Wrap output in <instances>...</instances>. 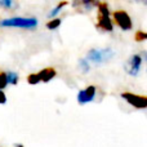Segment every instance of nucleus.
I'll return each mask as SVG.
<instances>
[{"label": "nucleus", "instance_id": "f257e3e1", "mask_svg": "<svg viewBox=\"0 0 147 147\" xmlns=\"http://www.w3.org/2000/svg\"><path fill=\"white\" fill-rule=\"evenodd\" d=\"M97 28L102 31H112L114 21L110 17V9L107 3H98V17H97Z\"/></svg>", "mask_w": 147, "mask_h": 147}, {"label": "nucleus", "instance_id": "f03ea898", "mask_svg": "<svg viewBox=\"0 0 147 147\" xmlns=\"http://www.w3.org/2000/svg\"><path fill=\"white\" fill-rule=\"evenodd\" d=\"M38 26L36 18H26V17H13L0 21V27H20V28H35Z\"/></svg>", "mask_w": 147, "mask_h": 147}, {"label": "nucleus", "instance_id": "7ed1b4c3", "mask_svg": "<svg viewBox=\"0 0 147 147\" xmlns=\"http://www.w3.org/2000/svg\"><path fill=\"white\" fill-rule=\"evenodd\" d=\"M114 57V52L112 49H90L86 54V59H89L93 63H103L107 62Z\"/></svg>", "mask_w": 147, "mask_h": 147}, {"label": "nucleus", "instance_id": "20e7f679", "mask_svg": "<svg viewBox=\"0 0 147 147\" xmlns=\"http://www.w3.org/2000/svg\"><path fill=\"white\" fill-rule=\"evenodd\" d=\"M112 20L123 31H129L133 28L132 18H130V16L125 10H121V9L115 10L112 13Z\"/></svg>", "mask_w": 147, "mask_h": 147}, {"label": "nucleus", "instance_id": "39448f33", "mask_svg": "<svg viewBox=\"0 0 147 147\" xmlns=\"http://www.w3.org/2000/svg\"><path fill=\"white\" fill-rule=\"evenodd\" d=\"M121 98H124L130 106L136 107V109H147V97L145 96H138V94L130 93V92H124L121 93Z\"/></svg>", "mask_w": 147, "mask_h": 147}, {"label": "nucleus", "instance_id": "423d86ee", "mask_svg": "<svg viewBox=\"0 0 147 147\" xmlns=\"http://www.w3.org/2000/svg\"><path fill=\"white\" fill-rule=\"evenodd\" d=\"M142 62H143V59H142L141 54H133V56L128 59L127 63H125V71L132 76L138 75V72H140V70H141V66H142Z\"/></svg>", "mask_w": 147, "mask_h": 147}, {"label": "nucleus", "instance_id": "0eeeda50", "mask_svg": "<svg viewBox=\"0 0 147 147\" xmlns=\"http://www.w3.org/2000/svg\"><path fill=\"white\" fill-rule=\"evenodd\" d=\"M96 92L97 88L94 85H89L85 89H81L78 93V102L80 105H85L92 102L94 99V97H96Z\"/></svg>", "mask_w": 147, "mask_h": 147}, {"label": "nucleus", "instance_id": "6e6552de", "mask_svg": "<svg viewBox=\"0 0 147 147\" xmlns=\"http://www.w3.org/2000/svg\"><path fill=\"white\" fill-rule=\"evenodd\" d=\"M56 75H57V71L53 67H47V69H43L38 72L40 83L41 81H43V83H48V81H51L53 78H56Z\"/></svg>", "mask_w": 147, "mask_h": 147}, {"label": "nucleus", "instance_id": "1a4fd4ad", "mask_svg": "<svg viewBox=\"0 0 147 147\" xmlns=\"http://www.w3.org/2000/svg\"><path fill=\"white\" fill-rule=\"evenodd\" d=\"M18 79H20V76H18L17 72H13V71H8V72H7L8 84H12V85H17Z\"/></svg>", "mask_w": 147, "mask_h": 147}, {"label": "nucleus", "instance_id": "9d476101", "mask_svg": "<svg viewBox=\"0 0 147 147\" xmlns=\"http://www.w3.org/2000/svg\"><path fill=\"white\" fill-rule=\"evenodd\" d=\"M61 18H54V20H51L47 22V28L48 30H56L61 26Z\"/></svg>", "mask_w": 147, "mask_h": 147}, {"label": "nucleus", "instance_id": "9b49d317", "mask_svg": "<svg viewBox=\"0 0 147 147\" xmlns=\"http://www.w3.org/2000/svg\"><path fill=\"white\" fill-rule=\"evenodd\" d=\"M65 5H67V1H61V3H59V4L57 5L54 9H52V12L49 13V18H52V17H54V16L58 14V13L61 12V9L65 7Z\"/></svg>", "mask_w": 147, "mask_h": 147}, {"label": "nucleus", "instance_id": "f8f14e48", "mask_svg": "<svg viewBox=\"0 0 147 147\" xmlns=\"http://www.w3.org/2000/svg\"><path fill=\"white\" fill-rule=\"evenodd\" d=\"M27 81L31 85H36V84L40 83V79H39L38 74H30V75L27 76Z\"/></svg>", "mask_w": 147, "mask_h": 147}, {"label": "nucleus", "instance_id": "ddd939ff", "mask_svg": "<svg viewBox=\"0 0 147 147\" xmlns=\"http://www.w3.org/2000/svg\"><path fill=\"white\" fill-rule=\"evenodd\" d=\"M134 39L136 41H138V43H141V41H145L147 40V32H145V31H137L134 35Z\"/></svg>", "mask_w": 147, "mask_h": 147}, {"label": "nucleus", "instance_id": "4468645a", "mask_svg": "<svg viewBox=\"0 0 147 147\" xmlns=\"http://www.w3.org/2000/svg\"><path fill=\"white\" fill-rule=\"evenodd\" d=\"M8 85V80H7V72L0 71V90L5 88Z\"/></svg>", "mask_w": 147, "mask_h": 147}, {"label": "nucleus", "instance_id": "2eb2a0df", "mask_svg": "<svg viewBox=\"0 0 147 147\" xmlns=\"http://www.w3.org/2000/svg\"><path fill=\"white\" fill-rule=\"evenodd\" d=\"M79 65H80V69H81V71L83 72H88L89 71V65H88V62H86L85 59H80V61H79Z\"/></svg>", "mask_w": 147, "mask_h": 147}, {"label": "nucleus", "instance_id": "dca6fc26", "mask_svg": "<svg viewBox=\"0 0 147 147\" xmlns=\"http://www.w3.org/2000/svg\"><path fill=\"white\" fill-rule=\"evenodd\" d=\"M13 5H14V3L10 1V0H9V1H5V0H1V1H0V7L7 8V9H10Z\"/></svg>", "mask_w": 147, "mask_h": 147}, {"label": "nucleus", "instance_id": "f3484780", "mask_svg": "<svg viewBox=\"0 0 147 147\" xmlns=\"http://www.w3.org/2000/svg\"><path fill=\"white\" fill-rule=\"evenodd\" d=\"M7 103V96L3 90H0V105H4Z\"/></svg>", "mask_w": 147, "mask_h": 147}, {"label": "nucleus", "instance_id": "a211bd4d", "mask_svg": "<svg viewBox=\"0 0 147 147\" xmlns=\"http://www.w3.org/2000/svg\"><path fill=\"white\" fill-rule=\"evenodd\" d=\"M16 147H23L22 145H17V146H16Z\"/></svg>", "mask_w": 147, "mask_h": 147}]
</instances>
